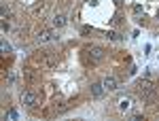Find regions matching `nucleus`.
<instances>
[{"label":"nucleus","mask_w":159,"mask_h":121,"mask_svg":"<svg viewBox=\"0 0 159 121\" xmlns=\"http://www.w3.org/2000/svg\"><path fill=\"white\" fill-rule=\"evenodd\" d=\"M104 55H106V51L102 49V47H96V45L83 47V62H85V64L96 66V64H100V62L104 60Z\"/></svg>","instance_id":"f257e3e1"},{"label":"nucleus","mask_w":159,"mask_h":121,"mask_svg":"<svg viewBox=\"0 0 159 121\" xmlns=\"http://www.w3.org/2000/svg\"><path fill=\"white\" fill-rule=\"evenodd\" d=\"M21 102H24L26 106H30V108H34L36 104H38V96L34 93V91H21Z\"/></svg>","instance_id":"f03ea898"},{"label":"nucleus","mask_w":159,"mask_h":121,"mask_svg":"<svg viewBox=\"0 0 159 121\" xmlns=\"http://www.w3.org/2000/svg\"><path fill=\"white\" fill-rule=\"evenodd\" d=\"M117 106H119L121 113H132V108H134V98H132V96H121Z\"/></svg>","instance_id":"7ed1b4c3"},{"label":"nucleus","mask_w":159,"mask_h":121,"mask_svg":"<svg viewBox=\"0 0 159 121\" xmlns=\"http://www.w3.org/2000/svg\"><path fill=\"white\" fill-rule=\"evenodd\" d=\"M102 85H104V89H106V91H115V89L119 87V81H117L115 77H106V79L102 81Z\"/></svg>","instance_id":"20e7f679"},{"label":"nucleus","mask_w":159,"mask_h":121,"mask_svg":"<svg viewBox=\"0 0 159 121\" xmlns=\"http://www.w3.org/2000/svg\"><path fill=\"white\" fill-rule=\"evenodd\" d=\"M89 89H91V96H94V98H102L104 91H106L102 83H91V87H89Z\"/></svg>","instance_id":"39448f33"},{"label":"nucleus","mask_w":159,"mask_h":121,"mask_svg":"<svg viewBox=\"0 0 159 121\" xmlns=\"http://www.w3.org/2000/svg\"><path fill=\"white\" fill-rule=\"evenodd\" d=\"M51 38H55V36H53V32H49V30H42V32H38V36H36L38 43H49Z\"/></svg>","instance_id":"423d86ee"},{"label":"nucleus","mask_w":159,"mask_h":121,"mask_svg":"<svg viewBox=\"0 0 159 121\" xmlns=\"http://www.w3.org/2000/svg\"><path fill=\"white\" fill-rule=\"evenodd\" d=\"M66 23H68L66 15H55V17H53V26H55V28H64Z\"/></svg>","instance_id":"0eeeda50"},{"label":"nucleus","mask_w":159,"mask_h":121,"mask_svg":"<svg viewBox=\"0 0 159 121\" xmlns=\"http://www.w3.org/2000/svg\"><path fill=\"white\" fill-rule=\"evenodd\" d=\"M108 38L110 40H121V34L119 32H108Z\"/></svg>","instance_id":"6e6552de"},{"label":"nucleus","mask_w":159,"mask_h":121,"mask_svg":"<svg viewBox=\"0 0 159 121\" xmlns=\"http://www.w3.org/2000/svg\"><path fill=\"white\" fill-rule=\"evenodd\" d=\"M11 49H13V47H11L7 40H2V51H4V53H11Z\"/></svg>","instance_id":"1a4fd4ad"},{"label":"nucleus","mask_w":159,"mask_h":121,"mask_svg":"<svg viewBox=\"0 0 159 121\" xmlns=\"http://www.w3.org/2000/svg\"><path fill=\"white\" fill-rule=\"evenodd\" d=\"M9 13H11V7H9V4L4 2V4H2V17H7Z\"/></svg>","instance_id":"9d476101"},{"label":"nucleus","mask_w":159,"mask_h":121,"mask_svg":"<svg viewBox=\"0 0 159 121\" xmlns=\"http://www.w3.org/2000/svg\"><path fill=\"white\" fill-rule=\"evenodd\" d=\"M7 117H11V119H17V117H19V113H17L15 108H11V111L7 113Z\"/></svg>","instance_id":"9b49d317"},{"label":"nucleus","mask_w":159,"mask_h":121,"mask_svg":"<svg viewBox=\"0 0 159 121\" xmlns=\"http://www.w3.org/2000/svg\"><path fill=\"white\" fill-rule=\"evenodd\" d=\"M132 119H134V121H144V117H142L140 113H132Z\"/></svg>","instance_id":"f8f14e48"},{"label":"nucleus","mask_w":159,"mask_h":121,"mask_svg":"<svg viewBox=\"0 0 159 121\" xmlns=\"http://www.w3.org/2000/svg\"><path fill=\"white\" fill-rule=\"evenodd\" d=\"M134 13H136V15H142L144 11H142V7H140V4H136V7H134Z\"/></svg>","instance_id":"ddd939ff"},{"label":"nucleus","mask_w":159,"mask_h":121,"mask_svg":"<svg viewBox=\"0 0 159 121\" xmlns=\"http://www.w3.org/2000/svg\"><path fill=\"white\" fill-rule=\"evenodd\" d=\"M89 32H91V26H83L81 28V34H89Z\"/></svg>","instance_id":"4468645a"},{"label":"nucleus","mask_w":159,"mask_h":121,"mask_svg":"<svg viewBox=\"0 0 159 121\" xmlns=\"http://www.w3.org/2000/svg\"><path fill=\"white\" fill-rule=\"evenodd\" d=\"M115 4H121V0H115Z\"/></svg>","instance_id":"2eb2a0df"},{"label":"nucleus","mask_w":159,"mask_h":121,"mask_svg":"<svg viewBox=\"0 0 159 121\" xmlns=\"http://www.w3.org/2000/svg\"><path fill=\"white\" fill-rule=\"evenodd\" d=\"M157 19H159V11H157Z\"/></svg>","instance_id":"dca6fc26"}]
</instances>
